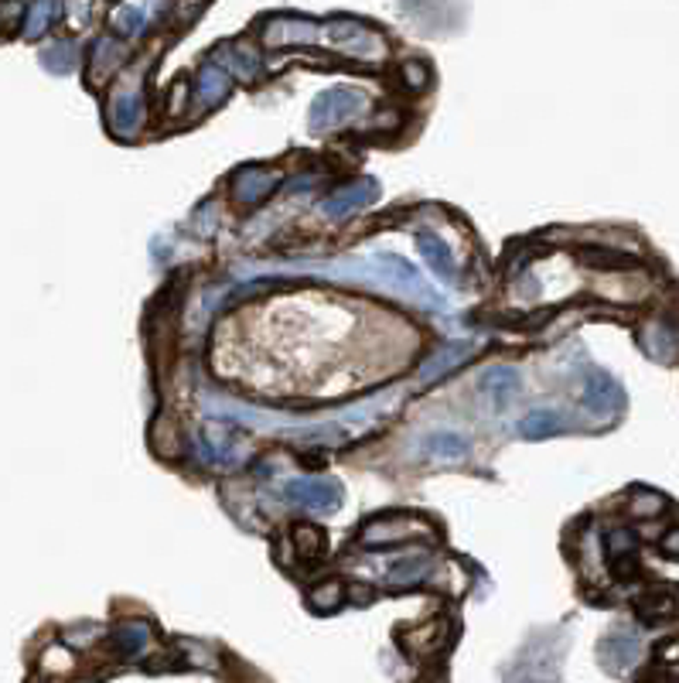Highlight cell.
<instances>
[{"mask_svg": "<svg viewBox=\"0 0 679 683\" xmlns=\"http://www.w3.org/2000/svg\"><path fill=\"white\" fill-rule=\"evenodd\" d=\"M362 110H366V96L358 89H328L311 106V130L322 134V130L341 127L352 117H358Z\"/></svg>", "mask_w": 679, "mask_h": 683, "instance_id": "cell-1", "label": "cell"}, {"mask_svg": "<svg viewBox=\"0 0 679 683\" xmlns=\"http://www.w3.org/2000/svg\"><path fill=\"white\" fill-rule=\"evenodd\" d=\"M284 495L307 512H331L341 502V489L328 478H290L284 485Z\"/></svg>", "mask_w": 679, "mask_h": 683, "instance_id": "cell-2", "label": "cell"}, {"mask_svg": "<svg viewBox=\"0 0 679 683\" xmlns=\"http://www.w3.org/2000/svg\"><path fill=\"white\" fill-rule=\"evenodd\" d=\"M328 38H331V45H339L341 51H348V55H356V58H379V51H383V41H379L366 24L348 21V17L331 21V24H328Z\"/></svg>", "mask_w": 679, "mask_h": 683, "instance_id": "cell-3", "label": "cell"}, {"mask_svg": "<svg viewBox=\"0 0 679 683\" xmlns=\"http://www.w3.org/2000/svg\"><path fill=\"white\" fill-rule=\"evenodd\" d=\"M375 182L373 178H362V182H352V185H345L341 191H335V195H328L322 202V212L324 216H331V219H345V216H352V212H358L362 205H369L375 199Z\"/></svg>", "mask_w": 679, "mask_h": 683, "instance_id": "cell-4", "label": "cell"}, {"mask_svg": "<svg viewBox=\"0 0 679 683\" xmlns=\"http://www.w3.org/2000/svg\"><path fill=\"white\" fill-rule=\"evenodd\" d=\"M468 356H472V345H468V342H447V345H441V349L420 366L417 379H420V383H437V379H444L447 373H454Z\"/></svg>", "mask_w": 679, "mask_h": 683, "instance_id": "cell-5", "label": "cell"}, {"mask_svg": "<svg viewBox=\"0 0 679 683\" xmlns=\"http://www.w3.org/2000/svg\"><path fill=\"white\" fill-rule=\"evenodd\" d=\"M280 185V171H263V168H246L233 178V195L239 202H263L273 188Z\"/></svg>", "mask_w": 679, "mask_h": 683, "instance_id": "cell-6", "label": "cell"}, {"mask_svg": "<svg viewBox=\"0 0 679 683\" xmlns=\"http://www.w3.org/2000/svg\"><path fill=\"white\" fill-rule=\"evenodd\" d=\"M314 38H318V24L301 21V17H277L263 31L267 45H297V41H314Z\"/></svg>", "mask_w": 679, "mask_h": 683, "instance_id": "cell-7", "label": "cell"}, {"mask_svg": "<svg viewBox=\"0 0 679 683\" xmlns=\"http://www.w3.org/2000/svg\"><path fill=\"white\" fill-rule=\"evenodd\" d=\"M481 390L495 404V410L509 407V400L519 390V373L509 366H495L492 373H485V379H481Z\"/></svg>", "mask_w": 679, "mask_h": 683, "instance_id": "cell-8", "label": "cell"}, {"mask_svg": "<svg viewBox=\"0 0 679 683\" xmlns=\"http://www.w3.org/2000/svg\"><path fill=\"white\" fill-rule=\"evenodd\" d=\"M140 117H144V102H140V93H119L113 100V110H110V123L119 137H130L140 127Z\"/></svg>", "mask_w": 679, "mask_h": 683, "instance_id": "cell-9", "label": "cell"}, {"mask_svg": "<svg viewBox=\"0 0 679 683\" xmlns=\"http://www.w3.org/2000/svg\"><path fill=\"white\" fill-rule=\"evenodd\" d=\"M417 246H420L424 260L430 263V271L437 273L441 280H454V277H458V263H454V256H451V250H447L437 236L420 233V236H417Z\"/></svg>", "mask_w": 679, "mask_h": 683, "instance_id": "cell-10", "label": "cell"}, {"mask_svg": "<svg viewBox=\"0 0 679 683\" xmlns=\"http://www.w3.org/2000/svg\"><path fill=\"white\" fill-rule=\"evenodd\" d=\"M584 407H591V410H608L614 407V404H622V393H618V386H614L612 379L604 373H591V379H587V386H584Z\"/></svg>", "mask_w": 679, "mask_h": 683, "instance_id": "cell-11", "label": "cell"}, {"mask_svg": "<svg viewBox=\"0 0 679 683\" xmlns=\"http://www.w3.org/2000/svg\"><path fill=\"white\" fill-rule=\"evenodd\" d=\"M424 451L430 458L441 461H458L468 455V438H461L454 430H441V434H430L424 441Z\"/></svg>", "mask_w": 679, "mask_h": 683, "instance_id": "cell-12", "label": "cell"}, {"mask_svg": "<svg viewBox=\"0 0 679 683\" xmlns=\"http://www.w3.org/2000/svg\"><path fill=\"white\" fill-rule=\"evenodd\" d=\"M601 660L612 666V670H625L639 660V643L631 635H612L601 643Z\"/></svg>", "mask_w": 679, "mask_h": 683, "instance_id": "cell-13", "label": "cell"}, {"mask_svg": "<svg viewBox=\"0 0 679 683\" xmlns=\"http://www.w3.org/2000/svg\"><path fill=\"white\" fill-rule=\"evenodd\" d=\"M147 643H151V632H147V625H140V622L119 625V629L113 632V646H117V652H123V656H140V652L147 649Z\"/></svg>", "mask_w": 679, "mask_h": 683, "instance_id": "cell-14", "label": "cell"}, {"mask_svg": "<svg viewBox=\"0 0 679 683\" xmlns=\"http://www.w3.org/2000/svg\"><path fill=\"white\" fill-rule=\"evenodd\" d=\"M560 427L563 421L557 410H533L529 417H523L519 434H523V438H550V434H557Z\"/></svg>", "mask_w": 679, "mask_h": 683, "instance_id": "cell-15", "label": "cell"}, {"mask_svg": "<svg viewBox=\"0 0 679 683\" xmlns=\"http://www.w3.org/2000/svg\"><path fill=\"white\" fill-rule=\"evenodd\" d=\"M225 93H229V75H225V68L205 66L202 75H198V96H202L208 106H216L219 100H225Z\"/></svg>", "mask_w": 679, "mask_h": 683, "instance_id": "cell-16", "label": "cell"}, {"mask_svg": "<svg viewBox=\"0 0 679 683\" xmlns=\"http://www.w3.org/2000/svg\"><path fill=\"white\" fill-rule=\"evenodd\" d=\"M147 17H151V7L140 0V4H123L117 14H113V28L119 34H127V38H134V34L144 31V24H147Z\"/></svg>", "mask_w": 679, "mask_h": 683, "instance_id": "cell-17", "label": "cell"}, {"mask_svg": "<svg viewBox=\"0 0 679 683\" xmlns=\"http://www.w3.org/2000/svg\"><path fill=\"white\" fill-rule=\"evenodd\" d=\"M58 14V0H38L31 11H28V21H24V34L28 38H38V34L48 31V24Z\"/></svg>", "mask_w": 679, "mask_h": 683, "instance_id": "cell-18", "label": "cell"}, {"mask_svg": "<svg viewBox=\"0 0 679 683\" xmlns=\"http://www.w3.org/2000/svg\"><path fill=\"white\" fill-rule=\"evenodd\" d=\"M311 608H318V612H331V608H339L341 601H345V588H341V581H324L318 588H311Z\"/></svg>", "mask_w": 679, "mask_h": 683, "instance_id": "cell-19", "label": "cell"}, {"mask_svg": "<svg viewBox=\"0 0 679 683\" xmlns=\"http://www.w3.org/2000/svg\"><path fill=\"white\" fill-rule=\"evenodd\" d=\"M41 62H45V68H51V72L66 75V72H72V66H75V45H72V41H55L51 49L41 51Z\"/></svg>", "mask_w": 679, "mask_h": 683, "instance_id": "cell-20", "label": "cell"}, {"mask_svg": "<svg viewBox=\"0 0 679 683\" xmlns=\"http://www.w3.org/2000/svg\"><path fill=\"white\" fill-rule=\"evenodd\" d=\"M424 574H427V557H417V561L407 557V561L396 563V567L390 571V581L392 584H417Z\"/></svg>", "mask_w": 679, "mask_h": 683, "instance_id": "cell-21", "label": "cell"}, {"mask_svg": "<svg viewBox=\"0 0 679 683\" xmlns=\"http://www.w3.org/2000/svg\"><path fill=\"white\" fill-rule=\"evenodd\" d=\"M294 540L304 550V557H322L324 550V533L318 527H297L294 529Z\"/></svg>", "mask_w": 679, "mask_h": 683, "instance_id": "cell-22", "label": "cell"}, {"mask_svg": "<svg viewBox=\"0 0 679 683\" xmlns=\"http://www.w3.org/2000/svg\"><path fill=\"white\" fill-rule=\"evenodd\" d=\"M639 612L646 615L648 622H652V618H663V615L673 612V598H666V595H652V598H646V601L639 605Z\"/></svg>", "mask_w": 679, "mask_h": 683, "instance_id": "cell-23", "label": "cell"}, {"mask_svg": "<svg viewBox=\"0 0 679 683\" xmlns=\"http://www.w3.org/2000/svg\"><path fill=\"white\" fill-rule=\"evenodd\" d=\"M659 510H666L663 495L646 492V495H639V499L631 502V512H635V516H652V512H659Z\"/></svg>", "mask_w": 679, "mask_h": 683, "instance_id": "cell-24", "label": "cell"}, {"mask_svg": "<svg viewBox=\"0 0 679 683\" xmlns=\"http://www.w3.org/2000/svg\"><path fill=\"white\" fill-rule=\"evenodd\" d=\"M403 79H407V85H413V89H424V85L430 83V72H427L424 62H407V66H403Z\"/></svg>", "mask_w": 679, "mask_h": 683, "instance_id": "cell-25", "label": "cell"}, {"mask_svg": "<svg viewBox=\"0 0 679 683\" xmlns=\"http://www.w3.org/2000/svg\"><path fill=\"white\" fill-rule=\"evenodd\" d=\"M608 546H612V554H622V550H629L631 554L635 537H631L629 529H614V533H608Z\"/></svg>", "mask_w": 679, "mask_h": 683, "instance_id": "cell-26", "label": "cell"}, {"mask_svg": "<svg viewBox=\"0 0 679 683\" xmlns=\"http://www.w3.org/2000/svg\"><path fill=\"white\" fill-rule=\"evenodd\" d=\"M659 660H663V663H676L679 660V643H666V646L659 649Z\"/></svg>", "mask_w": 679, "mask_h": 683, "instance_id": "cell-27", "label": "cell"}, {"mask_svg": "<svg viewBox=\"0 0 679 683\" xmlns=\"http://www.w3.org/2000/svg\"><path fill=\"white\" fill-rule=\"evenodd\" d=\"M663 550H666V554H673V557H679V529H673V533H666Z\"/></svg>", "mask_w": 679, "mask_h": 683, "instance_id": "cell-28", "label": "cell"}]
</instances>
